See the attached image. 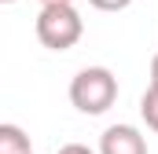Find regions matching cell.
<instances>
[{
	"mask_svg": "<svg viewBox=\"0 0 158 154\" xmlns=\"http://www.w3.org/2000/svg\"><path fill=\"white\" fill-rule=\"evenodd\" d=\"M70 103L88 117L107 114L118 103V77L107 66H85V70H77V77L70 81Z\"/></svg>",
	"mask_w": 158,
	"mask_h": 154,
	"instance_id": "6da1fadb",
	"label": "cell"
},
{
	"mask_svg": "<svg viewBox=\"0 0 158 154\" xmlns=\"http://www.w3.org/2000/svg\"><path fill=\"white\" fill-rule=\"evenodd\" d=\"M33 30L48 51H70L85 37V18L74 4H52V7H40Z\"/></svg>",
	"mask_w": 158,
	"mask_h": 154,
	"instance_id": "7a4b0ae2",
	"label": "cell"
},
{
	"mask_svg": "<svg viewBox=\"0 0 158 154\" xmlns=\"http://www.w3.org/2000/svg\"><path fill=\"white\" fill-rule=\"evenodd\" d=\"M99 154H147V136L136 125H110L99 136Z\"/></svg>",
	"mask_w": 158,
	"mask_h": 154,
	"instance_id": "3957f363",
	"label": "cell"
},
{
	"mask_svg": "<svg viewBox=\"0 0 158 154\" xmlns=\"http://www.w3.org/2000/svg\"><path fill=\"white\" fill-rule=\"evenodd\" d=\"M0 154H33L30 147V136L19 128V125H0Z\"/></svg>",
	"mask_w": 158,
	"mask_h": 154,
	"instance_id": "277c9868",
	"label": "cell"
},
{
	"mask_svg": "<svg viewBox=\"0 0 158 154\" xmlns=\"http://www.w3.org/2000/svg\"><path fill=\"white\" fill-rule=\"evenodd\" d=\"M140 117L147 121L151 132H158V88L155 84H147V92L140 95Z\"/></svg>",
	"mask_w": 158,
	"mask_h": 154,
	"instance_id": "5b68a950",
	"label": "cell"
},
{
	"mask_svg": "<svg viewBox=\"0 0 158 154\" xmlns=\"http://www.w3.org/2000/svg\"><path fill=\"white\" fill-rule=\"evenodd\" d=\"M88 4H92L96 11H125L132 0H88Z\"/></svg>",
	"mask_w": 158,
	"mask_h": 154,
	"instance_id": "8992f818",
	"label": "cell"
},
{
	"mask_svg": "<svg viewBox=\"0 0 158 154\" xmlns=\"http://www.w3.org/2000/svg\"><path fill=\"white\" fill-rule=\"evenodd\" d=\"M55 154H99V151H92L88 143H63Z\"/></svg>",
	"mask_w": 158,
	"mask_h": 154,
	"instance_id": "52a82bcc",
	"label": "cell"
},
{
	"mask_svg": "<svg viewBox=\"0 0 158 154\" xmlns=\"http://www.w3.org/2000/svg\"><path fill=\"white\" fill-rule=\"evenodd\" d=\"M151 84H155V88H158V55H155V59H151Z\"/></svg>",
	"mask_w": 158,
	"mask_h": 154,
	"instance_id": "ba28073f",
	"label": "cell"
},
{
	"mask_svg": "<svg viewBox=\"0 0 158 154\" xmlns=\"http://www.w3.org/2000/svg\"><path fill=\"white\" fill-rule=\"evenodd\" d=\"M52 4H74V0H40V7H52Z\"/></svg>",
	"mask_w": 158,
	"mask_h": 154,
	"instance_id": "9c48e42d",
	"label": "cell"
},
{
	"mask_svg": "<svg viewBox=\"0 0 158 154\" xmlns=\"http://www.w3.org/2000/svg\"><path fill=\"white\" fill-rule=\"evenodd\" d=\"M0 4H15V0H0Z\"/></svg>",
	"mask_w": 158,
	"mask_h": 154,
	"instance_id": "30bf717a",
	"label": "cell"
}]
</instances>
